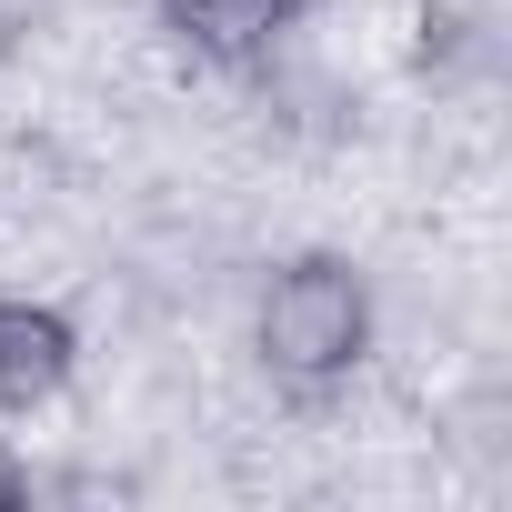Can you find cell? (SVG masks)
Returning a JSON list of instances; mask_svg holds the SVG:
<instances>
[{
	"mask_svg": "<svg viewBox=\"0 0 512 512\" xmlns=\"http://www.w3.org/2000/svg\"><path fill=\"white\" fill-rule=\"evenodd\" d=\"M251 352L282 392H332L372 362V282L342 262V251H292V262L262 272V302H251Z\"/></svg>",
	"mask_w": 512,
	"mask_h": 512,
	"instance_id": "obj_1",
	"label": "cell"
},
{
	"mask_svg": "<svg viewBox=\"0 0 512 512\" xmlns=\"http://www.w3.org/2000/svg\"><path fill=\"white\" fill-rule=\"evenodd\" d=\"M81 372V322L61 302H31V292H0V422L21 412H51Z\"/></svg>",
	"mask_w": 512,
	"mask_h": 512,
	"instance_id": "obj_2",
	"label": "cell"
},
{
	"mask_svg": "<svg viewBox=\"0 0 512 512\" xmlns=\"http://www.w3.org/2000/svg\"><path fill=\"white\" fill-rule=\"evenodd\" d=\"M312 11L322 0H161V31L191 61H211V71H251V61H272Z\"/></svg>",
	"mask_w": 512,
	"mask_h": 512,
	"instance_id": "obj_3",
	"label": "cell"
},
{
	"mask_svg": "<svg viewBox=\"0 0 512 512\" xmlns=\"http://www.w3.org/2000/svg\"><path fill=\"white\" fill-rule=\"evenodd\" d=\"M31 492H41V472H31V462H21L11 442H0V512H21Z\"/></svg>",
	"mask_w": 512,
	"mask_h": 512,
	"instance_id": "obj_4",
	"label": "cell"
}]
</instances>
